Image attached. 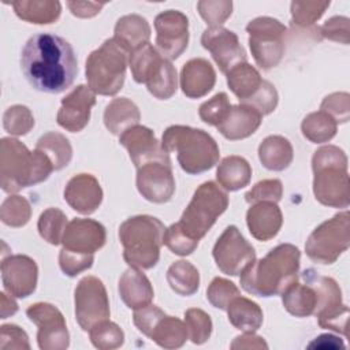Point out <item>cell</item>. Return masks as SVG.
Wrapping results in <instances>:
<instances>
[{"label":"cell","mask_w":350,"mask_h":350,"mask_svg":"<svg viewBox=\"0 0 350 350\" xmlns=\"http://www.w3.org/2000/svg\"><path fill=\"white\" fill-rule=\"evenodd\" d=\"M11 5L21 19L36 25L53 23L62 12V4L53 0H16Z\"/></svg>","instance_id":"cell-31"},{"label":"cell","mask_w":350,"mask_h":350,"mask_svg":"<svg viewBox=\"0 0 350 350\" xmlns=\"http://www.w3.org/2000/svg\"><path fill=\"white\" fill-rule=\"evenodd\" d=\"M217 268L231 276L241 275L254 260V247L243 238L235 226H228L216 241L212 250Z\"/></svg>","instance_id":"cell-13"},{"label":"cell","mask_w":350,"mask_h":350,"mask_svg":"<svg viewBox=\"0 0 350 350\" xmlns=\"http://www.w3.org/2000/svg\"><path fill=\"white\" fill-rule=\"evenodd\" d=\"M323 38L347 45L350 41V22L346 16H332L320 27Z\"/></svg>","instance_id":"cell-54"},{"label":"cell","mask_w":350,"mask_h":350,"mask_svg":"<svg viewBox=\"0 0 350 350\" xmlns=\"http://www.w3.org/2000/svg\"><path fill=\"white\" fill-rule=\"evenodd\" d=\"M139 119L138 107L127 97L113 98L104 111V124L113 135H120L127 129L138 124Z\"/></svg>","instance_id":"cell-28"},{"label":"cell","mask_w":350,"mask_h":350,"mask_svg":"<svg viewBox=\"0 0 350 350\" xmlns=\"http://www.w3.org/2000/svg\"><path fill=\"white\" fill-rule=\"evenodd\" d=\"M89 335L92 345L100 350L118 349L124 342V334L120 327L109 320L97 323L90 328Z\"/></svg>","instance_id":"cell-43"},{"label":"cell","mask_w":350,"mask_h":350,"mask_svg":"<svg viewBox=\"0 0 350 350\" xmlns=\"http://www.w3.org/2000/svg\"><path fill=\"white\" fill-rule=\"evenodd\" d=\"M164 231V224L149 215H137L124 220L119 227L124 261L138 269L153 268L160 258Z\"/></svg>","instance_id":"cell-6"},{"label":"cell","mask_w":350,"mask_h":350,"mask_svg":"<svg viewBox=\"0 0 350 350\" xmlns=\"http://www.w3.org/2000/svg\"><path fill=\"white\" fill-rule=\"evenodd\" d=\"M338 123L325 112L317 111L305 116L301 123L302 134L313 144H323L332 139L336 134Z\"/></svg>","instance_id":"cell-39"},{"label":"cell","mask_w":350,"mask_h":350,"mask_svg":"<svg viewBox=\"0 0 350 350\" xmlns=\"http://www.w3.org/2000/svg\"><path fill=\"white\" fill-rule=\"evenodd\" d=\"M64 200L74 211L82 215H90L101 205L103 190L93 175L78 174L67 182Z\"/></svg>","instance_id":"cell-22"},{"label":"cell","mask_w":350,"mask_h":350,"mask_svg":"<svg viewBox=\"0 0 350 350\" xmlns=\"http://www.w3.org/2000/svg\"><path fill=\"white\" fill-rule=\"evenodd\" d=\"M163 149L176 153L178 163L187 174L196 175L211 170L220 156L216 141L204 130L190 126H170L161 138Z\"/></svg>","instance_id":"cell-5"},{"label":"cell","mask_w":350,"mask_h":350,"mask_svg":"<svg viewBox=\"0 0 350 350\" xmlns=\"http://www.w3.org/2000/svg\"><path fill=\"white\" fill-rule=\"evenodd\" d=\"M94 256H82L66 252L64 249L59 253V265L64 275L72 278L79 275L81 272L89 269L93 265Z\"/></svg>","instance_id":"cell-55"},{"label":"cell","mask_w":350,"mask_h":350,"mask_svg":"<svg viewBox=\"0 0 350 350\" xmlns=\"http://www.w3.org/2000/svg\"><path fill=\"white\" fill-rule=\"evenodd\" d=\"M278 101H279V96H278L275 86L271 82L264 79L261 86L256 90V93L241 104L253 107L264 116V115H268L275 111Z\"/></svg>","instance_id":"cell-51"},{"label":"cell","mask_w":350,"mask_h":350,"mask_svg":"<svg viewBox=\"0 0 350 350\" xmlns=\"http://www.w3.org/2000/svg\"><path fill=\"white\" fill-rule=\"evenodd\" d=\"M0 349H30L29 336L15 324H4L0 328Z\"/></svg>","instance_id":"cell-56"},{"label":"cell","mask_w":350,"mask_h":350,"mask_svg":"<svg viewBox=\"0 0 350 350\" xmlns=\"http://www.w3.org/2000/svg\"><path fill=\"white\" fill-rule=\"evenodd\" d=\"M51 160L38 149H27L16 138L0 141V186L5 193H16L23 187L41 183L53 171Z\"/></svg>","instance_id":"cell-3"},{"label":"cell","mask_w":350,"mask_h":350,"mask_svg":"<svg viewBox=\"0 0 350 350\" xmlns=\"http://www.w3.org/2000/svg\"><path fill=\"white\" fill-rule=\"evenodd\" d=\"M118 290L124 305L134 310L149 305L154 297L153 287L146 275L134 267L122 273Z\"/></svg>","instance_id":"cell-26"},{"label":"cell","mask_w":350,"mask_h":350,"mask_svg":"<svg viewBox=\"0 0 350 350\" xmlns=\"http://www.w3.org/2000/svg\"><path fill=\"white\" fill-rule=\"evenodd\" d=\"M31 217L30 202L18 194L7 197L0 206V219L5 226L22 227Z\"/></svg>","instance_id":"cell-42"},{"label":"cell","mask_w":350,"mask_h":350,"mask_svg":"<svg viewBox=\"0 0 350 350\" xmlns=\"http://www.w3.org/2000/svg\"><path fill=\"white\" fill-rule=\"evenodd\" d=\"M149 338L163 349H179L187 340L189 332L182 320L164 314L153 327Z\"/></svg>","instance_id":"cell-34"},{"label":"cell","mask_w":350,"mask_h":350,"mask_svg":"<svg viewBox=\"0 0 350 350\" xmlns=\"http://www.w3.org/2000/svg\"><path fill=\"white\" fill-rule=\"evenodd\" d=\"M21 67L34 89L51 94L67 90L78 74V62L71 44L51 33H40L26 41Z\"/></svg>","instance_id":"cell-1"},{"label":"cell","mask_w":350,"mask_h":350,"mask_svg":"<svg viewBox=\"0 0 350 350\" xmlns=\"http://www.w3.org/2000/svg\"><path fill=\"white\" fill-rule=\"evenodd\" d=\"M38 268L33 258L25 254H12L1 261V280L4 290L16 298L31 295L37 287Z\"/></svg>","instance_id":"cell-18"},{"label":"cell","mask_w":350,"mask_h":350,"mask_svg":"<svg viewBox=\"0 0 350 350\" xmlns=\"http://www.w3.org/2000/svg\"><path fill=\"white\" fill-rule=\"evenodd\" d=\"M246 223L250 234L265 242L278 235L283 224V215L276 202H256L246 212Z\"/></svg>","instance_id":"cell-24"},{"label":"cell","mask_w":350,"mask_h":350,"mask_svg":"<svg viewBox=\"0 0 350 350\" xmlns=\"http://www.w3.org/2000/svg\"><path fill=\"white\" fill-rule=\"evenodd\" d=\"M165 313L154 306V305H146L144 308H139V309H135L134 310V314H133V321H134V325L144 334L149 338L153 327L156 325V323L164 316Z\"/></svg>","instance_id":"cell-57"},{"label":"cell","mask_w":350,"mask_h":350,"mask_svg":"<svg viewBox=\"0 0 350 350\" xmlns=\"http://www.w3.org/2000/svg\"><path fill=\"white\" fill-rule=\"evenodd\" d=\"M258 159L269 171L286 170L293 159L294 150L290 141L282 135H269L258 146Z\"/></svg>","instance_id":"cell-30"},{"label":"cell","mask_w":350,"mask_h":350,"mask_svg":"<svg viewBox=\"0 0 350 350\" xmlns=\"http://www.w3.org/2000/svg\"><path fill=\"white\" fill-rule=\"evenodd\" d=\"M167 282L172 291L189 297L200 287V272L190 261L179 260L170 265L167 271Z\"/></svg>","instance_id":"cell-36"},{"label":"cell","mask_w":350,"mask_h":350,"mask_svg":"<svg viewBox=\"0 0 350 350\" xmlns=\"http://www.w3.org/2000/svg\"><path fill=\"white\" fill-rule=\"evenodd\" d=\"M67 7L71 14L78 18H92L100 12L104 7V3L94 1H67Z\"/></svg>","instance_id":"cell-58"},{"label":"cell","mask_w":350,"mask_h":350,"mask_svg":"<svg viewBox=\"0 0 350 350\" xmlns=\"http://www.w3.org/2000/svg\"><path fill=\"white\" fill-rule=\"evenodd\" d=\"M312 170L316 200L325 206L347 208L350 185L345 152L335 145L319 148L312 157Z\"/></svg>","instance_id":"cell-4"},{"label":"cell","mask_w":350,"mask_h":350,"mask_svg":"<svg viewBox=\"0 0 350 350\" xmlns=\"http://www.w3.org/2000/svg\"><path fill=\"white\" fill-rule=\"evenodd\" d=\"M18 310V304L15 302V299L11 297H8L5 293L0 294V316L1 319H7L8 316H12L14 313H16Z\"/></svg>","instance_id":"cell-61"},{"label":"cell","mask_w":350,"mask_h":350,"mask_svg":"<svg viewBox=\"0 0 350 350\" xmlns=\"http://www.w3.org/2000/svg\"><path fill=\"white\" fill-rule=\"evenodd\" d=\"M329 1H293L291 3V22L298 27H310L317 22Z\"/></svg>","instance_id":"cell-46"},{"label":"cell","mask_w":350,"mask_h":350,"mask_svg":"<svg viewBox=\"0 0 350 350\" xmlns=\"http://www.w3.org/2000/svg\"><path fill=\"white\" fill-rule=\"evenodd\" d=\"M304 282L310 283L317 294V316L321 328L332 329L338 334L347 335L349 308L342 302V291L339 284L328 276L317 273L314 269H305L301 273Z\"/></svg>","instance_id":"cell-10"},{"label":"cell","mask_w":350,"mask_h":350,"mask_svg":"<svg viewBox=\"0 0 350 350\" xmlns=\"http://www.w3.org/2000/svg\"><path fill=\"white\" fill-rule=\"evenodd\" d=\"M262 81L260 72L249 63L237 64L227 72V85L241 103L252 97Z\"/></svg>","instance_id":"cell-35"},{"label":"cell","mask_w":350,"mask_h":350,"mask_svg":"<svg viewBox=\"0 0 350 350\" xmlns=\"http://www.w3.org/2000/svg\"><path fill=\"white\" fill-rule=\"evenodd\" d=\"M146 88L150 94L159 100H167L172 97L178 88V75L176 68L168 59H164L154 75L146 83Z\"/></svg>","instance_id":"cell-40"},{"label":"cell","mask_w":350,"mask_h":350,"mask_svg":"<svg viewBox=\"0 0 350 350\" xmlns=\"http://www.w3.org/2000/svg\"><path fill=\"white\" fill-rule=\"evenodd\" d=\"M282 302L290 314L295 317H308L314 314L317 294L310 283H299L295 280L282 293Z\"/></svg>","instance_id":"cell-29"},{"label":"cell","mask_w":350,"mask_h":350,"mask_svg":"<svg viewBox=\"0 0 350 350\" xmlns=\"http://www.w3.org/2000/svg\"><path fill=\"white\" fill-rule=\"evenodd\" d=\"M113 38L131 55L134 51L149 44L150 26L144 16L129 14L118 19Z\"/></svg>","instance_id":"cell-27"},{"label":"cell","mask_w":350,"mask_h":350,"mask_svg":"<svg viewBox=\"0 0 350 350\" xmlns=\"http://www.w3.org/2000/svg\"><path fill=\"white\" fill-rule=\"evenodd\" d=\"M254 62L264 70L276 67L286 51V26L271 16H258L246 26Z\"/></svg>","instance_id":"cell-11"},{"label":"cell","mask_w":350,"mask_h":350,"mask_svg":"<svg viewBox=\"0 0 350 350\" xmlns=\"http://www.w3.org/2000/svg\"><path fill=\"white\" fill-rule=\"evenodd\" d=\"M185 324L189 338L196 345L205 343L212 334V320L202 309L191 308L185 312Z\"/></svg>","instance_id":"cell-45"},{"label":"cell","mask_w":350,"mask_h":350,"mask_svg":"<svg viewBox=\"0 0 350 350\" xmlns=\"http://www.w3.org/2000/svg\"><path fill=\"white\" fill-rule=\"evenodd\" d=\"M119 142L129 152L133 164L138 168L150 161H171L153 131L145 126L135 124L120 134Z\"/></svg>","instance_id":"cell-20"},{"label":"cell","mask_w":350,"mask_h":350,"mask_svg":"<svg viewBox=\"0 0 350 350\" xmlns=\"http://www.w3.org/2000/svg\"><path fill=\"white\" fill-rule=\"evenodd\" d=\"M231 349H268V345L261 336L254 335V332H245L234 339Z\"/></svg>","instance_id":"cell-59"},{"label":"cell","mask_w":350,"mask_h":350,"mask_svg":"<svg viewBox=\"0 0 350 350\" xmlns=\"http://www.w3.org/2000/svg\"><path fill=\"white\" fill-rule=\"evenodd\" d=\"M129 52L112 37L105 40L86 59L88 86L97 94L113 96L124 82Z\"/></svg>","instance_id":"cell-7"},{"label":"cell","mask_w":350,"mask_h":350,"mask_svg":"<svg viewBox=\"0 0 350 350\" xmlns=\"http://www.w3.org/2000/svg\"><path fill=\"white\" fill-rule=\"evenodd\" d=\"M230 108L231 104L228 96L224 92H220L200 105L198 115L204 123L217 126L224 120Z\"/></svg>","instance_id":"cell-47"},{"label":"cell","mask_w":350,"mask_h":350,"mask_svg":"<svg viewBox=\"0 0 350 350\" xmlns=\"http://www.w3.org/2000/svg\"><path fill=\"white\" fill-rule=\"evenodd\" d=\"M197 10L209 27H217L230 18L232 12V3L228 0H204L197 3Z\"/></svg>","instance_id":"cell-49"},{"label":"cell","mask_w":350,"mask_h":350,"mask_svg":"<svg viewBox=\"0 0 350 350\" xmlns=\"http://www.w3.org/2000/svg\"><path fill=\"white\" fill-rule=\"evenodd\" d=\"M135 182L139 194L154 204L170 201L175 193L171 161H150L138 167Z\"/></svg>","instance_id":"cell-17"},{"label":"cell","mask_w":350,"mask_h":350,"mask_svg":"<svg viewBox=\"0 0 350 350\" xmlns=\"http://www.w3.org/2000/svg\"><path fill=\"white\" fill-rule=\"evenodd\" d=\"M299 258L301 252L297 246L280 243L241 273V287L257 297L279 295L298 280Z\"/></svg>","instance_id":"cell-2"},{"label":"cell","mask_w":350,"mask_h":350,"mask_svg":"<svg viewBox=\"0 0 350 350\" xmlns=\"http://www.w3.org/2000/svg\"><path fill=\"white\" fill-rule=\"evenodd\" d=\"M156 49L168 59H178L189 42V19L178 10H167L160 12L154 19Z\"/></svg>","instance_id":"cell-15"},{"label":"cell","mask_w":350,"mask_h":350,"mask_svg":"<svg viewBox=\"0 0 350 350\" xmlns=\"http://www.w3.org/2000/svg\"><path fill=\"white\" fill-rule=\"evenodd\" d=\"M250 178L252 167L247 160L241 156L224 157L216 170V179L219 185L228 191H235L247 186Z\"/></svg>","instance_id":"cell-33"},{"label":"cell","mask_w":350,"mask_h":350,"mask_svg":"<svg viewBox=\"0 0 350 350\" xmlns=\"http://www.w3.org/2000/svg\"><path fill=\"white\" fill-rule=\"evenodd\" d=\"M238 295H241L239 288L224 278H215L206 290V298L211 305L221 310H226L228 304Z\"/></svg>","instance_id":"cell-48"},{"label":"cell","mask_w":350,"mask_h":350,"mask_svg":"<svg viewBox=\"0 0 350 350\" xmlns=\"http://www.w3.org/2000/svg\"><path fill=\"white\" fill-rule=\"evenodd\" d=\"M202 46L211 52L219 70L227 74L237 64L246 63V51L239 44L238 36L223 27H208L201 36Z\"/></svg>","instance_id":"cell-16"},{"label":"cell","mask_w":350,"mask_h":350,"mask_svg":"<svg viewBox=\"0 0 350 350\" xmlns=\"http://www.w3.org/2000/svg\"><path fill=\"white\" fill-rule=\"evenodd\" d=\"M107 239L105 228L93 219H72L67 223L62 243L66 252L82 256H94Z\"/></svg>","instance_id":"cell-19"},{"label":"cell","mask_w":350,"mask_h":350,"mask_svg":"<svg viewBox=\"0 0 350 350\" xmlns=\"http://www.w3.org/2000/svg\"><path fill=\"white\" fill-rule=\"evenodd\" d=\"M164 59L165 57H163L159 51L150 44H146L142 48L134 51L129 59L134 81L137 83H146Z\"/></svg>","instance_id":"cell-38"},{"label":"cell","mask_w":350,"mask_h":350,"mask_svg":"<svg viewBox=\"0 0 350 350\" xmlns=\"http://www.w3.org/2000/svg\"><path fill=\"white\" fill-rule=\"evenodd\" d=\"M262 115L250 105H231L224 120L217 124V131L230 141L250 137L260 127Z\"/></svg>","instance_id":"cell-25"},{"label":"cell","mask_w":350,"mask_h":350,"mask_svg":"<svg viewBox=\"0 0 350 350\" xmlns=\"http://www.w3.org/2000/svg\"><path fill=\"white\" fill-rule=\"evenodd\" d=\"M3 127L11 135H26L34 127V116L26 105H12L3 115Z\"/></svg>","instance_id":"cell-44"},{"label":"cell","mask_w":350,"mask_h":350,"mask_svg":"<svg viewBox=\"0 0 350 350\" xmlns=\"http://www.w3.org/2000/svg\"><path fill=\"white\" fill-rule=\"evenodd\" d=\"M96 104V93L85 85L74 88L60 104L57 124L67 131L78 133L86 127L90 119L92 107Z\"/></svg>","instance_id":"cell-21"},{"label":"cell","mask_w":350,"mask_h":350,"mask_svg":"<svg viewBox=\"0 0 350 350\" xmlns=\"http://www.w3.org/2000/svg\"><path fill=\"white\" fill-rule=\"evenodd\" d=\"M26 314L38 328L37 343L41 350H64L70 335L62 312L48 302H37L26 309Z\"/></svg>","instance_id":"cell-14"},{"label":"cell","mask_w":350,"mask_h":350,"mask_svg":"<svg viewBox=\"0 0 350 350\" xmlns=\"http://www.w3.org/2000/svg\"><path fill=\"white\" fill-rule=\"evenodd\" d=\"M309 349H329V350H335V349H345V343L342 342L340 338L335 336V335H329V334H324L317 336L314 340H312L308 345Z\"/></svg>","instance_id":"cell-60"},{"label":"cell","mask_w":350,"mask_h":350,"mask_svg":"<svg viewBox=\"0 0 350 350\" xmlns=\"http://www.w3.org/2000/svg\"><path fill=\"white\" fill-rule=\"evenodd\" d=\"M215 82V68L202 57L190 59L182 67L180 88L183 94H186L189 98H200L208 94L213 89Z\"/></svg>","instance_id":"cell-23"},{"label":"cell","mask_w":350,"mask_h":350,"mask_svg":"<svg viewBox=\"0 0 350 350\" xmlns=\"http://www.w3.org/2000/svg\"><path fill=\"white\" fill-rule=\"evenodd\" d=\"M75 319L83 331H90L97 323L108 320L109 299L104 283L96 276L82 278L74 294Z\"/></svg>","instance_id":"cell-12"},{"label":"cell","mask_w":350,"mask_h":350,"mask_svg":"<svg viewBox=\"0 0 350 350\" xmlns=\"http://www.w3.org/2000/svg\"><path fill=\"white\" fill-rule=\"evenodd\" d=\"M36 149L41 150L51 160L55 171L67 167L72 157L70 141L56 131H49L41 135L36 144Z\"/></svg>","instance_id":"cell-37"},{"label":"cell","mask_w":350,"mask_h":350,"mask_svg":"<svg viewBox=\"0 0 350 350\" xmlns=\"http://www.w3.org/2000/svg\"><path fill=\"white\" fill-rule=\"evenodd\" d=\"M283 196V185L279 179H264L256 183L246 194L245 200L253 205L256 202H278Z\"/></svg>","instance_id":"cell-50"},{"label":"cell","mask_w":350,"mask_h":350,"mask_svg":"<svg viewBox=\"0 0 350 350\" xmlns=\"http://www.w3.org/2000/svg\"><path fill=\"white\" fill-rule=\"evenodd\" d=\"M320 111L328 113L336 123H346L350 116V96L346 92H336L327 96Z\"/></svg>","instance_id":"cell-52"},{"label":"cell","mask_w":350,"mask_h":350,"mask_svg":"<svg viewBox=\"0 0 350 350\" xmlns=\"http://www.w3.org/2000/svg\"><path fill=\"white\" fill-rule=\"evenodd\" d=\"M350 246V215L339 212L317 226L309 235L305 250L308 257L317 264H332Z\"/></svg>","instance_id":"cell-9"},{"label":"cell","mask_w":350,"mask_h":350,"mask_svg":"<svg viewBox=\"0 0 350 350\" xmlns=\"http://www.w3.org/2000/svg\"><path fill=\"white\" fill-rule=\"evenodd\" d=\"M227 206V193H224L215 182H205L194 191L191 201L175 226L189 239L198 243Z\"/></svg>","instance_id":"cell-8"},{"label":"cell","mask_w":350,"mask_h":350,"mask_svg":"<svg viewBox=\"0 0 350 350\" xmlns=\"http://www.w3.org/2000/svg\"><path fill=\"white\" fill-rule=\"evenodd\" d=\"M67 216L57 208L45 209L38 219L37 227L40 235L51 245L62 243L66 227H67Z\"/></svg>","instance_id":"cell-41"},{"label":"cell","mask_w":350,"mask_h":350,"mask_svg":"<svg viewBox=\"0 0 350 350\" xmlns=\"http://www.w3.org/2000/svg\"><path fill=\"white\" fill-rule=\"evenodd\" d=\"M226 310L230 323L243 332H256L264 320L262 310L258 304L246 297H235Z\"/></svg>","instance_id":"cell-32"},{"label":"cell","mask_w":350,"mask_h":350,"mask_svg":"<svg viewBox=\"0 0 350 350\" xmlns=\"http://www.w3.org/2000/svg\"><path fill=\"white\" fill-rule=\"evenodd\" d=\"M163 243L175 254L178 256H189L191 254L198 243L189 239L183 232H180L178 230V227L174 224H171L168 228H165L164 231V237H163Z\"/></svg>","instance_id":"cell-53"}]
</instances>
